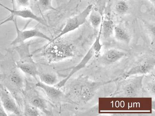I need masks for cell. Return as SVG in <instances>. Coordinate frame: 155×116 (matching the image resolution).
I'll return each mask as SVG.
<instances>
[{"instance_id":"6da1fadb","label":"cell","mask_w":155,"mask_h":116,"mask_svg":"<svg viewBox=\"0 0 155 116\" xmlns=\"http://www.w3.org/2000/svg\"><path fill=\"white\" fill-rule=\"evenodd\" d=\"M113 82V80L105 82L93 81L87 76H80L71 83L70 95L77 103L87 104L102 86Z\"/></svg>"},{"instance_id":"7a4b0ae2","label":"cell","mask_w":155,"mask_h":116,"mask_svg":"<svg viewBox=\"0 0 155 116\" xmlns=\"http://www.w3.org/2000/svg\"><path fill=\"white\" fill-rule=\"evenodd\" d=\"M145 75L132 76L117 80L116 89L111 96L120 98H140L143 95Z\"/></svg>"},{"instance_id":"3957f363","label":"cell","mask_w":155,"mask_h":116,"mask_svg":"<svg viewBox=\"0 0 155 116\" xmlns=\"http://www.w3.org/2000/svg\"><path fill=\"white\" fill-rule=\"evenodd\" d=\"M49 42L44 52L49 63L60 61L74 56L75 48L72 44L61 41L60 38Z\"/></svg>"},{"instance_id":"277c9868","label":"cell","mask_w":155,"mask_h":116,"mask_svg":"<svg viewBox=\"0 0 155 116\" xmlns=\"http://www.w3.org/2000/svg\"><path fill=\"white\" fill-rule=\"evenodd\" d=\"M101 25L100 26V29L99 34L97 37L94 43L88 50L85 56L83 57L81 61L76 66L71 68V71L68 75L67 77L64 78L62 81H59L57 84L54 85L59 89H61L65 85L66 83L70 80L72 76L77 72L80 71L86 66L88 62L94 57L99 56L100 52L102 49V45L101 42Z\"/></svg>"},{"instance_id":"5b68a950","label":"cell","mask_w":155,"mask_h":116,"mask_svg":"<svg viewBox=\"0 0 155 116\" xmlns=\"http://www.w3.org/2000/svg\"><path fill=\"white\" fill-rule=\"evenodd\" d=\"M155 67L154 57L143 58L137 63L128 71L122 74L120 76L113 79L114 82L117 80L123 79L132 76L147 75L152 73Z\"/></svg>"},{"instance_id":"8992f818","label":"cell","mask_w":155,"mask_h":116,"mask_svg":"<svg viewBox=\"0 0 155 116\" xmlns=\"http://www.w3.org/2000/svg\"><path fill=\"white\" fill-rule=\"evenodd\" d=\"M93 8V6L92 5H88L80 13L68 19L60 32L52 40L61 38L63 36L74 31L82 25L85 23L87 17L89 16Z\"/></svg>"},{"instance_id":"52a82bcc","label":"cell","mask_w":155,"mask_h":116,"mask_svg":"<svg viewBox=\"0 0 155 116\" xmlns=\"http://www.w3.org/2000/svg\"><path fill=\"white\" fill-rule=\"evenodd\" d=\"M13 22L16 28V35L15 39L11 42V45H15L23 43L27 40L34 38H44L49 42L52 41V38L37 29L21 30L18 25L16 17H15Z\"/></svg>"},{"instance_id":"ba28073f","label":"cell","mask_w":155,"mask_h":116,"mask_svg":"<svg viewBox=\"0 0 155 116\" xmlns=\"http://www.w3.org/2000/svg\"><path fill=\"white\" fill-rule=\"evenodd\" d=\"M0 99L4 110L7 112L21 115V111L15 99L7 90L2 88L0 91Z\"/></svg>"},{"instance_id":"9c48e42d","label":"cell","mask_w":155,"mask_h":116,"mask_svg":"<svg viewBox=\"0 0 155 116\" xmlns=\"http://www.w3.org/2000/svg\"><path fill=\"white\" fill-rule=\"evenodd\" d=\"M0 6L5 8L11 13V15H13L15 17H19L26 19L35 21L44 26L48 27L46 21L43 18L39 17L28 8H23L21 9H11L0 3Z\"/></svg>"},{"instance_id":"30bf717a","label":"cell","mask_w":155,"mask_h":116,"mask_svg":"<svg viewBox=\"0 0 155 116\" xmlns=\"http://www.w3.org/2000/svg\"><path fill=\"white\" fill-rule=\"evenodd\" d=\"M127 52L120 50L110 49L107 50L102 55H99L100 62L105 65L114 64L127 56Z\"/></svg>"},{"instance_id":"8fae6325","label":"cell","mask_w":155,"mask_h":116,"mask_svg":"<svg viewBox=\"0 0 155 116\" xmlns=\"http://www.w3.org/2000/svg\"><path fill=\"white\" fill-rule=\"evenodd\" d=\"M35 87L43 90L48 98L52 101L58 100L63 96V92L60 89L53 85H47L41 81H37L35 84Z\"/></svg>"},{"instance_id":"7c38bea8","label":"cell","mask_w":155,"mask_h":116,"mask_svg":"<svg viewBox=\"0 0 155 116\" xmlns=\"http://www.w3.org/2000/svg\"><path fill=\"white\" fill-rule=\"evenodd\" d=\"M16 66L21 71L28 75L34 77L37 80V77L39 74L36 65L33 62L26 61L16 62Z\"/></svg>"},{"instance_id":"4fadbf2b","label":"cell","mask_w":155,"mask_h":116,"mask_svg":"<svg viewBox=\"0 0 155 116\" xmlns=\"http://www.w3.org/2000/svg\"><path fill=\"white\" fill-rule=\"evenodd\" d=\"M113 35L119 42L127 45L130 42L131 37L129 33L125 28L120 25H115Z\"/></svg>"},{"instance_id":"5bb4252c","label":"cell","mask_w":155,"mask_h":116,"mask_svg":"<svg viewBox=\"0 0 155 116\" xmlns=\"http://www.w3.org/2000/svg\"><path fill=\"white\" fill-rule=\"evenodd\" d=\"M38 108L40 111L43 112L48 115H51V112L48 109L46 101L38 94L34 95L31 97L29 102Z\"/></svg>"},{"instance_id":"9a60e30c","label":"cell","mask_w":155,"mask_h":116,"mask_svg":"<svg viewBox=\"0 0 155 116\" xmlns=\"http://www.w3.org/2000/svg\"><path fill=\"white\" fill-rule=\"evenodd\" d=\"M101 25V36L105 39H108L113 35L115 25L113 21L110 20H102Z\"/></svg>"},{"instance_id":"2e32d148","label":"cell","mask_w":155,"mask_h":116,"mask_svg":"<svg viewBox=\"0 0 155 116\" xmlns=\"http://www.w3.org/2000/svg\"><path fill=\"white\" fill-rule=\"evenodd\" d=\"M38 76L40 81L47 85L54 86L59 82L57 75L54 73H41Z\"/></svg>"},{"instance_id":"e0dca14e","label":"cell","mask_w":155,"mask_h":116,"mask_svg":"<svg viewBox=\"0 0 155 116\" xmlns=\"http://www.w3.org/2000/svg\"><path fill=\"white\" fill-rule=\"evenodd\" d=\"M129 9V5L126 0H119L114 5V12L119 16H124L127 14Z\"/></svg>"},{"instance_id":"ac0fdd59","label":"cell","mask_w":155,"mask_h":116,"mask_svg":"<svg viewBox=\"0 0 155 116\" xmlns=\"http://www.w3.org/2000/svg\"><path fill=\"white\" fill-rule=\"evenodd\" d=\"M9 81L17 89H21L24 85V79L21 74L18 71L12 72L9 76Z\"/></svg>"},{"instance_id":"d6986e66","label":"cell","mask_w":155,"mask_h":116,"mask_svg":"<svg viewBox=\"0 0 155 116\" xmlns=\"http://www.w3.org/2000/svg\"><path fill=\"white\" fill-rule=\"evenodd\" d=\"M89 16V21L91 25L95 29L98 28L100 26L104 19L103 16L100 12L93 9Z\"/></svg>"},{"instance_id":"ffe728a7","label":"cell","mask_w":155,"mask_h":116,"mask_svg":"<svg viewBox=\"0 0 155 116\" xmlns=\"http://www.w3.org/2000/svg\"><path fill=\"white\" fill-rule=\"evenodd\" d=\"M37 5L41 14L50 10L56 11L52 5V0H37Z\"/></svg>"},{"instance_id":"44dd1931","label":"cell","mask_w":155,"mask_h":116,"mask_svg":"<svg viewBox=\"0 0 155 116\" xmlns=\"http://www.w3.org/2000/svg\"><path fill=\"white\" fill-rule=\"evenodd\" d=\"M24 114L28 116H38L41 115V111L31 103L25 102Z\"/></svg>"},{"instance_id":"7402d4cb","label":"cell","mask_w":155,"mask_h":116,"mask_svg":"<svg viewBox=\"0 0 155 116\" xmlns=\"http://www.w3.org/2000/svg\"><path fill=\"white\" fill-rule=\"evenodd\" d=\"M149 74L145 75L147 77L149 81H148L147 84V89L152 94L155 95V76L154 74L151 73Z\"/></svg>"},{"instance_id":"603a6c76","label":"cell","mask_w":155,"mask_h":116,"mask_svg":"<svg viewBox=\"0 0 155 116\" xmlns=\"http://www.w3.org/2000/svg\"><path fill=\"white\" fill-rule=\"evenodd\" d=\"M16 3L19 7L27 8L30 5V0H16Z\"/></svg>"},{"instance_id":"cb8c5ba5","label":"cell","mask_w":155,"mask_h":116,"mask_svg":"<svg viewBox=\"0 0 155 116\" xmlns=\"http://www.w3.org/2000/svg\"><path fill=\"white\" fill-rule=\"evenodd\" d=\"M15 18V16L12 15H10L9 17H8L5 20L2 21V22L0 23V27L2 25H3L5 24V23L10 22H13L14 19Z\"/></svg>"},{"instance_id":"d4e9b609","label":"cell","mask_w":155,"mask_h":116,"mask_svg":"<svg viewBox=\"0 0 155 116\" xmlns=\"http://www.w3.org/2000/svg\"><path fill=\"white\" fill-rule=\"evenodd\" d=\"M149 1L152 4V5L154 6L155 0H149Z\"/></svg>"},{"instance_id":"484cf974","label":"cell","mask_w":155,"mask_h":116,"mask_svg":"<svg viewBox=\"0 0 155 116\" xmlns=\"http://www.w3.org/2000/svg\"><path fill=\"white\" fill-rule=\"evenodd\" d=\"M77 1H80H80H82V0H77Z\"/></svg>"},{"instance_id":"4316f807","label":"cell","mask_w":155,"mask_h":116,"mask_svg":"<svg viewBox=\"0 0 155 116\" xmlns=\"http://www.w3.org/2000/svg\"><path fill=\"white\" fill-rule=\"evenodd\" d=\"M37 1V0H34L35 1V2H36V1Z\"/></svg>"}]
</instances>
